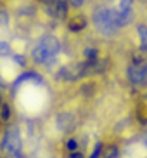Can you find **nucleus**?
Segmentation results:
<instances>
[{
	"label": "nucleus",
	"instance_id": "9d476101",
	"mask_svg": "<svg viewBox=\"0 0 147 158\" xmlns=\"http://www.w3.org/2000/svg\"><path fill=\"white\" fill-rule=\"evenodd\" d=\"M7 24H9V16L5 10H0V28H4Z\"/></svg>",
	"mask_w": 147,
	"mask_h": 158
},
{
	"label": "nucleus",
	"instance_id": "39448f33",
	"mask_svg": "<svg viewBox=\"0 0 147 158\" xmlns=\"http://www.w3.org/2000/svg\"><path fill=\"white\" fill-rule=\"evenodd\" d=\"M43 5L47 14L55 19H61L68 14V0H43Z\"/></svg>",
	"mask_w": 147,
	"mask_h": 158
},
{
	"label": "nucleus",
	"instance_id": "1a4fd4ad",
	"mask_svg": "<svg viewBox=\"0 0 147 158\" xmlns=\"http://www.w3.org/2000/svg\"><path fill=\"white\" fill-rule=\"evenodd\" d=\"M64 120H66V122H62L61 118H57V125H59L61 130H64V132H66V130H69L71 127H73V116L66 113V115H64Z\"/></svg>",
	"mask_w": 147,
	"mask_h": 158
},
{
	"label": "nucleus",
	"instance_id": "20e7f679",
	"mask_svg": "<svg viewBox=\"0 0 147 158\" xmlns=\"http://www.w3.org/2000/svg\"><path fill=\"white\" fill-rule=\"evenodd\" d=\"M130 84L135 87H145L147 85V61L135 59L126 70Z\"/></svg>",
	"mask_w": 147,
	"mask_h": 158
},
{
	"label": "nucleus",
	"instance_id": "ddd939ff",
	"mask_svg": "<svg viewBox=\"0 0 147 158\" xmlns=\"http://www.w3.org/2000/svg\"><path fill=\"white\" fill-rule=\"evenodd\" d=\"M101 156V144H97L95 149H93V153L90 155V158H99Z\"/></svg>",
	"mask_w": 147,
	"mask_h": 158
},
{
	"label": "nucleus",
	"instance_id": "4468645a",
	"mask_svg": "<svg viewBox=\"0 0 147 158\" xmlns=\"http://www.w3.org/2000/svg\"><path fill=\"white\" fill-rule=\"evenodd\" d=\"M0 101H2V90H0Z\"/></svg>",
	"mask_w": 147,
	"mask_h": 158
},
{
	"label": "nucleus",
	"instance_id": "0eeeda50",
	"mask_svg": "<svg viewBox=\"0 0 147 158\" xmlns=\"http://www.w3.org/2000/svg\"><path fill=\"white\" fill-rule=\"evenodd\" d=\"M59 77L62 80H76L80 77V71L76 70V66H62V70L59 71Z\"/></svg>",
	"mask_w": 147,
	"mask_h": 158
},
{
	"label": "nucleus",
	"instance_id": "6e6552de",
	"mask_svg": "<svg viewBox=\"0 0 147 158\" xmlns=\"http://www.w3.org/2000/svg\"><path fill=\"white\" fill-rule=\"evenodd\" d=\"M137 35H138V42H140V49L144 52H147V24H138Z\"/></svg>",
	"mask_w": 147,
	"mask_h": 158
},
{
	"label": "nucleus",
	"instance_id": "423d86ee",
	"mask_svg": "<svg viewBox=\"0 0 147 158\" xmlns=\"http://www.w3.org/2000/svg\"><path fill=\"white\" fill-rule=\"evenodd\" d=\"M116 10H118V16H120L121 26H126L133 19V0H120Z\"/></svg>",
	"mask_w": 147,
	"mask_h": 158
},
{
	"label": "nucleus",
	"instance_id": "f03ea898",
	"mask_svg": "<svg viewBox=\"0 0 147 158\" xmlns=\"http://www.w3.org/2000/svg\"><path fill=\"white\" fill-rule=\"evenodd\" d=\"M92 23L97 31L104 37H113L121 28L118 10L113 7H97L92 14Z\"/></svg>",
	"mask_w": 147,
	"mask_h": 158
},
{
	"label": "nucleus",
	"instance_id": "2eb2a0df",
	"mask_svg": "<svg viewBox=\"0 0 147 158\" xmlns=\"http://www.w3.org/2000/svg\"><path fill=\"white\" fill-rule=\"evenodd\" d=\"M106 2H114V0H106Z\"/></svg>",
	"mask_w": 147,
	"mask_h": 158
},
{
	"label": "nucleus",
	"instance_id": "f257e3e1",
	"mask_svg": "<svg viewBox=\"0 0 147 158\" xmlns=\"http://www.w3.org/2000/svg\"><path fill=\"white\" fill-rule=\"evenodd\" d=\"M61 52V42L55 35H43L31 49V57L37 64H49Z\"/></svg>",
	"mask_w": 147,
	"mask_h": 158
},
{
	"label": "nucleus",
	"instance_id": "7ed1b4c3",
	"mask_svg": "<svg viewBox=\"0 0 147 158\" xmlns=\"http://www.w3.org/2000/svg\"><path fill=\"white\" fill-rule=\"evenodd\" d=\"M2 151L10 158H19L23 153V135L18 125H10L2 135Z\"/></svg>",
	"mask_w": 147,
	"mask_h": 158
},
{
	"label": "nucleus",
	"instance_id": "f8f14e48",
	"mask_svg": "<svg viewBox=\"0 0 147 158\" xmlns=\"http://www.w3.org/2000/svg\"><path fill=\"white\" fill-rule=\"evenodd\" d=\"M68 2L73 5V7H81V5H85L87 0H68Z\"/></svg>",
	"mask_w": 147,
	"mask_h": 158
},
{
	"label": "nucleus",
	"instance_id": "9b49d317",
	"mask_svg": "<svg viewBox=\"0 0 147 158\" xmlns=\"http://www.w3.org/2000/svg\"><path fill=\"white\" fill-rule=\"evenodd\" d=\"M68 149L71 151V153H74V151L78 149V144H76V141H74V139H69L68 141Z\"/></svg>",
	"mask_w": 147,
	"mask_h": 158
}]
</instances>
